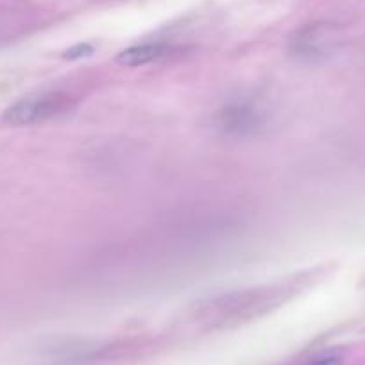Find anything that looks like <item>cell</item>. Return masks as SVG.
<instances>
[{"label":"cell","instance_id":"1","mask_svg":"<svg viewBox=\"0 0 365 365\" xmlns=\"http://www.w3.org/2000/svg\"><path fill=\"white\" fill-rule=\"evenodd\" d=\"M73 108H76V97L70 96L68 91H40V93H33V96H27L11 104L4 111L2 120L15 128L38 125L63 117Z\"/></svg>","mask_w":365,"mask_h":365},{"label":"cell","instance_id":"2","mask_svg":"<svg viewBox=\"0 0 365 365\" xmlns=\"http://www.w3.org/2000/svg\"><path fill=\"white\" fill-rule=\"evenodd\" d=\"M179 48L170 43H142L133 45V47L125 48L118 54V63L125 66H145L150 63L163 61V59L172 58L178 54Z\"/></svg>","mask_w":365,"mask_h":365},{"label":"cell","instance_id":"3","mask_svg":"<svg viewBox=\"0 0 365 365\" xmlns=\"http://www.w3.org/2000/svg\"><path fill=\"white\" fill-rule=\"evenodd\" d=\"M222 124L226 129L244 131V129H252V125L259 124V115L252 108L244 106V104H237V106L227 108L226 113H224Z\"/></svg>","mask_w":365,"mask_h":365},{"label":"cell","instance_id":"4","mask_svg":"<svg viewBox=\"0 0 365 365\" xmlns=\"http://www.w3.org/2000/svg\"><path fill=\"white\" fill-rule=\"evenodd\" d=\"M307 365H342V356L336 353H326L310 360Z\"/></svg>","mask_w":365,"mask_h":365},{"label":"cell","instance_id":"5","mask_svg":"<svg viewBox=\"0 0 365 365\" xmlns=\"http://www.w3.org/2000/svg\"><path fill=\"white\" fill-rule=\"evenodd\" d=\"M91 51H93V48H91L90 45L81 43V45H76V47L68 48V51L65 52V56L70 59H77V58H84V56H90Z\"/></svg>","mask_w":365,"mask_h":365}]
</instances>
